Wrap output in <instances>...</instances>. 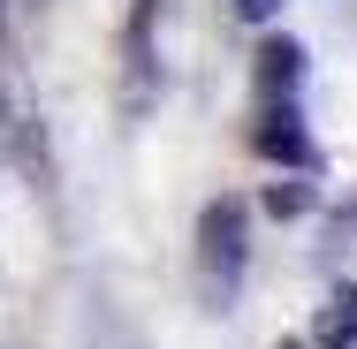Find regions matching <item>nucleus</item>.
<instances>
[{
  "instance_id": "obj_6",
  "label": "nucleus",
  "mask_w": 357,
  "mask_h": 349,
  "mask_svg": "<svg viewBox=\"0 0 357 349\" xmlns=\"http://www.w3.org/2000/svg\"><path fill=\"white\" fill-rule=\"evenodd\" d=\"M319 342L327 349H357V296H335L319 311Z\"/></svg>"
},
{
  "instance_id": "obj_4",
  "label": "nucleus",
  "mask_w": 357,
  "mask_h": 349,
  "mask_svg": "<svg viewBox=\"0 0 357 349\" xmlns=\"http://www.w3.org/2000/svg\"><path fill=\"white\" fill-rule=\"evenodd\" d=\"M296 84H304V46H296V38H266V46H259V91H266V99H274V91L296 99Z\"/></svg>"
},
{
  "instance_id": "obj_5",
  "label": "nucleus",
  "mask_w": 357,
  "mask_h": 349,
  "mask_svg": "<svg viewBox=\"0 0 357 349\" xmlns=\"http://www.w3.org/2000/svg\"><path fill=\"white\" fill-rule=\"evenodd\" d=\"M0 130L23 137V99H15V54H8V0H0Z\"/></svg>"
},
{
  "instance_id": "obj_7",
  "label": "nucleus",
  "mask_w": 357,
  "mask_h": 349,
  "mask_svg": "<svg viewBox=\"0 0 357 349\" xmlns=\"http://www.w3.org/2000/svg\"><path fill=\"white\" fill-rule=\"evenodd\" d=\"M228 8H236V15H243V23H274V15H282L289 0H228Z\"/></svg>"
},
{
  "instance_id": "obj_2",
  "label": "nucleus",
  "mask_w": 357,
  "mask_h": 349,
  "mask_svg": "<svg viewBox=\"0 0 357 349\" xmlns=\"http://www.w3.org/2000/svg\"><path fill=\"white\" fill-rule=\"evenodd\" d=\"M152 23H160V0H130V38H122V61H130V114L152 99L160 61H152Z\"/></svg>"
},
{
  "instance_id": "obj_1",
  "label": "nucleus",
  "mask_w": 357,
  "mask_h": 349,
  "mask_svg": "<svg viewBox=\"0 0 357 349\" xmlns=\"http://www.w3.org/2000/svg\"><path fill=\"white\" fill-rule=\"evenodd\" d=\"M243 274H251V205L213 198L198 212V288H206V304L228 311L243 296Z\"/></svg>"
},
{
  "instance_id": "obj_3",
  "label": "nucleus",
  "mask_w": 357,
  "mask_h": 349,
  "mask_svg": "<svg viewBox=\"0 0 357 349\" xmlns=\"http://www.w3.org/2000/svg\"><path fill=\"white\" fill-rule=\"evenodd\" d=\"M259 152H266V160H289V167H312V144H304V130H296V99L266 107V122H259Z\"/></svg>"
}]
</instances>
